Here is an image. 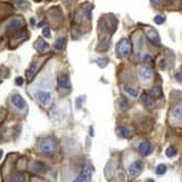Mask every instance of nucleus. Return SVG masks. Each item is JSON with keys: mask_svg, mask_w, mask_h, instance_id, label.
Masks as SVG:
<instances>
[{"mask_svg": "<svg viewBox=\"0 0 182 182\" xmlns=\"http://www.w3.org/2000/svg\"><path fill=\"white\" fill-rule=\"evenodd\" d=\"M36 97L39 101L40 104H43L44 106H48L51 103V94L45 91H38L36 93Z\"/></svg>", "mask_w": 182, "mask_h": 182, "instance_id": "0eeeda50", "label": "nucleus"}, {"mask_svg": "<svg viewBox=\"0 0 182 182\" xmlns=\"http://www.w3.org/2000/svg\"><path fill=\"white\" fill-rule=\"evenodd\" d=\"M174 77H176V79H177L178 82H182V73L177 72L174 74Z\"/></svg>", "mask_w": 182, "mask_h": 182, "instance_id": "c756f323", "label": "nucleus"}, {"mask_svg": "<svg viewBox=\"0 0 182 182\" xmlns=\"http://www.w3.org/2000/svg\"><path fill=\"white\" fill-rule=\"evenodd\" d=\"M166 154L168 158H173V156H176L177 155V150L174 149L173 146H169L166 151Z\"/></svg>", "mask_w": 182, "mask_h": 182, "instance_id": "b1692460", "label": "nucleus"}, {"mask_svg": "<svg viewBox=\"0 0 182 182\" xmlns=\"http://www.w3.org/2000/svg\"><path fill=\"white\" fill-rule=\"evenodd\" d=\"M14 181H26V176L24 173H17L14 177Z\"/></svg>", "mask_w": 182, "mask_h": 182, "instance_id": "cd10ccee", "label": "nucleus"}, {"mask_svg": "<svg viewBox=\"0 0 182 182\" xmlns=\"http://www.w3.org/2000/svg\"><path fill=\"white\" fill-rule=\"evenodd\" d=\"M92 10H93V5H86V6H85V8H84L85 15H86V17H87L89 19H91V18H92V15H91Z\"/></svg>", "mask_w": 182, "mask_h": 182, "instance_id": "a878e982", "label": "nucleus"}, {"mask_svg": "<svg viewBox=\"0 0 182 182\" xmlns=\"http://www.w3.org/2000/svg\"><path fill=\"white\" fill-rule=\"evenodd\" d=\"M118 106H120V110L121 111H127L130 108V103L125 97H122L120 101H118Z\"/></svg>", "mask_w": 182, "mask_h": 182, "instance_id": "aec40b11", "label": "nucleus"}, {"mask_svg": "<svg viewBox=\"0 0 182 182\" xmlns=\"http://www.w3.org/2000/svg\"><path fill=\"white\" fill-rule=\"evenodd\" d=\"M24 78L22 77H17L16 78V85H18V86H21V85H24Z\"/></svg>", "mask_w": 182, "mask_h": 182, "instance_id": "7c9ffc66", "label": "nucleus"}, {"mask_svg": "<svg viewBox=\"0 0 182 182\" xmlns=\"http://www.w3.org/2000/svg\"><path fill=\"white\" fill-rule=\"evenodd\" d=\"M116 133H117V135L122 138H131V132H130V130L125 126H118L117 127V130H116Z\"/></svg>", "mask_w": 182, "mask_h": 182, "instance_id": "dca6fc26", "label": "nucleus"}, {"mask_svg": "<svg viewBox=\"0 0 182 182\" xmlns=\"http://www.w3.org/2000/svg\"><path fill=\"white\" fill-rule=\"evenodd\" d=\"M43 35H44L45 38H50V28L49 27H46L43 29Z\"/></svg>", "mask_w": 182, "mask_h": 182, "instance_id": "c85d7f7f", "label": "nucleus"}, {"mask_svg": "<svg viewBox=\"0 0 182 182\" xmlns=\"http://www.w3.org/2000/svg\"><path fill=\"white\" fill-rule=\"evenodd\" d=\"M39 150H40V153L45 156H48V158H53L54 155L56 154L57 152V144H56V141L53 138H45L41 143H40V146H39Z\"/></svg>", "mask_w": 182, "mask_h": 182, "instance_id": "f257e3e1", "label": "nucleus"}, {"mask_svg": "<svg viewBox=\"0 0 182 182\" xmlns=\"http://www.w3.org/2000/svg\"><path fill=\"white\" fill-rule=\"evenodd\" d=\"M138 149V152L142 155H144V156H148L152 152V146H151V144L148 141H144L142 143H140Z\"/></svg>", "mask_w": 182, "mask_h": 182, "instance_id": "9d476101", "label": "nucleus"}, {"mask_svg": "<svg viewBox=\"0 0 182 182\" xmlns=\"http://www.w3.org/2000/svg\"><path fill=\"white\" fill-rule=\"evenodd\" d=\"M171 117L174 118V120H178V121H181L182 120V103H179V104L174 105L171 110Z\"/></svg>", "mask_w": 182, "mask_h": 182, "instance_id": "9b49d317", "label": "nucleus"}, {"mask_svg": "<svg viewBox=\"0 0 182 182\" xmlns=\"http://www.w3.org/2000/svg\"><path fill=\"white\" fill-rule=\"evenodd\" d=\"M84 101V98L83 97H79L78 99H76V107L77 108H81L82 107V102Z\"/></svg>", "mask_w": 182, "mask_h": 182, "instance_id": "2f4dec72", "label": "nucleus"}, {"mask_svg": "<svg viewBox=\"0 0 182 182\" xmlns=\"http://www.w3.org/2000/svg\"><path fill=\"white\" fill-rule=\"evenodd\" d=\"M35 48L40 51V53H44L45 50L48 48V44L45 41L44 39L39 38L37 41H36V44H35Z\"/></svg>", "mask_w": 182, "mask_h": 182, "instance_id": "f3484780", "label": "nucleus"}, {"mask_svg": "<svg viewBox=\"0 0 182 182\" xmlns=\"http://www.w3.org/2000/svg\"><path fill=\"white\" fill-rule=\"evenodd\" d=\"M141 103L144 105V106H146V107H153L154 106V101L152 98V96H149L146 93H143L141 95Z\"/></svg>", "mask_w": 182, "mask_h": 182, "instance_id": "ddd939ff", "label": "nucleus"}, {"mask_svg": "<svg viewBox=\"0 0 182 182\" xmlns=\"http://www.w3.org/2000/svg\"><path fill=\"white\" fill-rule=\"evenodd\" d=\"M27 38V31L26 30H20V31H18V33L15 34V36H14V39L15 40H18V41H20V40H24V39Z\"/></svg>", "mask_w": 182, "mask_h": 182, "instance_id": "412c9836", "label": "nucleus"}, {"mask_svg": "<svg viewBox=\"0 0 182 182\" xmlns=\"http://www.w3.org/2000/svg\"><path fill=\"white\" fill-rule=\"evenodd\" d=\"M160 67H162V68H164V67H166V64H164V61H160Z\"/></svg>", "mask_w": 182, "mask_h": 182, "instance_id": "f704fd0d", "label": "nucleus"}, {"mask_svg": "<svg viewBox=\"0 0 182 182\" xmlns=\"http://www.w3.org/2000/svg\"><path fill=\"white\" fill-rule=\"evenodd\" d=\"M132 50V45H131V41L127 38H123L120 40V43L117 44V47H116V51H117V55L120 57H126V56L130 55Z\"/></svg>", "mask_w": 182, "mask_h": 182, "instance_id": "f03ea898", "label": "nucleus"}, {"mask_svg": "<svg viewBox=\"0 0 182 182\" xmlns=\"http://www.w3.org/2000/svg\"><path fill=\"white\" fill-rule=\"evenodd\" d=\"M148 37L149 39L151 40V43L154 45H160V37H159V34L155 31L154 29H150L149 31H148Z\"/></svg>", "mask_w": 182, "mask_h": 182, "instance_id": "4468645a", "label": "nucleus"}, {"mask_svg": "<svg viewBox=\"0 0 182 182\" xmlns=\"http://www.w3.org/2000/svg\"><path fill=\"white\" fill-rule=\"evenodd\" d=\"M37 69H38V63H37L36 59H34L33 63H31V65H30V67H29V69L27 71L28 81H30V79L35 76V74L37 73Z\"/></svg>", "mask_w": 182, "mask_h": 182, "instance_id": "2eb2a0df", "label": "nucleus"}, {"mask_svg": "<svg viewBox=\"0 0 182 182\" xmlns=\"http://www.w3.org/2000/svg\"><path fill=\"white\" fill-rule=\"evenodd\" d=\"M93 166H85L82 169V172L79 173L75 181L76 182H85V181H91L92 179V173H93Z\"/></svg>", "mask_w": 182, "mask_h": 182, "instance_id": "39448f33", "label": "nucleus"}, {"mask_svg": "<svg viewBox=\"0 0 182 182\" xmlns=\"http://www.w3.org/2000/svg\"><path fill=\"white\" fill-rule=\"evenodd\" d=\"M43 25H44V21L39 22V24H38V27H41V26H43Z\"/></svg>", "mask_w": 182, "mask_h": 182, "instance_id": "4c0bfd02", "label": "nucleus"}, {"mask_svg": "<svg viewBox=\"0 0 182 182\" xmlns=\"http://www.w3.org/2000/svg\"><path fill=\"white\" fill-rule=\"evenodd\" d=\"M138 75L140 81L145 83V82H149L152 78V71H151L150 67L145 66V65H141V66L138 67Z\"/></svg>", "mask_w": 182, "mask_h": 182, "instance_id": "20e7f679", "label": "nucleus"}, {"mask_svg": "<svg viewBox=\"0 0 182 182\" xmlns=\"http://www.w3.org/2000/svg\"><path fill=\"white\" fill-rule=\"evenodd\" d=\"M67 43V38L66 37H58L55 41V48L56 49H64Z\"/></svg>", "mask_w": 182, "mask_h": 182, "instance_id": "a211bd4d", "label": "nucleus"}, {"mask_svg": "<svg viewBox=\"0 0 182 182\" xmlns=\"http://www.w3.org/2000/svg\"><path fill=\"white\" fill-rule=\"evenodd\" d=\"M11 103H12V105L16 107L17 110L24 111L26 108V102L21 97V95H19V94H14L11 96Z\"/></svg>", "mask_w": 182, "mask_h": 182, "instance_id": "1a4fd4ad", "label": "nucleus"}, {"mask_svg": "<svg viewBox=\"0 0 182 182\" xmlns=\"http://www.w3.org/2000/svg\"><path fill=\"white\" fill-rule=\"evenodd\" d=\"M142 170H143V162L141 160H136L128 168V174L131 178H134L136 177L138 173H141Z\"/></svg>", "mask_w": 182, "mask_h": 182, "instance_id": "423d86ee", "label": "nucleus"}, {"mask_svg": "<svg viewBox=\"0 0 182 182\" xmlns=\"http://www.w3.org/2000/svg\"><path fill=\"white\" fill-rule=\"evenodd\" d=\"M30 22H31V25H35V19L31 18V19H30Z\"/></svg>", "mask_w": 182, "mask_h": 182, "instance_id": "e433bc0d", "label": "nucleus"}, {"mask_svg": "<svg viewBox=\"0 0 182 182\" xmlns=\"http://www.w3.org/2000/svg\"><path fill=\"white\" fill-rule=\"evenodd\" d=\"M29 169H30L31 172L37 173V174L45 173V172H47V170H48V168L45 166L43 162H40V161H34V162H31L30 166H29Z\"/></svg>", "mask_w": 182, "mask_h": 182, "instance_id": "6e6552de", "label": "nucleus"}, {"mask_svg": "<svg viewBox=\"0 0 182 182\" xmlns=\"http://www.w3.org/2000/svg\"><path fill=\"white\" fill-rule=\"evenodd\" d=\"M64 1H65V2H71L72 0H64Z\"/></svg>", "mask_w": 182, "mask_h": 182, "instance_id": "58836bf2", "label": "nucleus"}, {"mask_svg": "<svg viewBox=\"0 0 182 182\" xmlns=\"http://www.w3.org/2000/svg\"><path fill=\"white\" fill-rule=\"evenodd\" d=\"M24 25H25V22H24V20H22L21 18H14V19H11L10 21L7 24V26L5 28V31L7 34L15 33L19 28H21Z\"/></svg>", "mask_w": 182, "mask_h": 182, "instance_id": "7ed1b4c3", "label": "nucleus"}, {"mask_svg": "<svg viewBox=\"0 0 182 182\" xmlns=\"http://www.w3.org/2000/svg\"><path fill=\"white\" fill-rule=\"evenodd\" d=\"M150 1H151L153 5H159L161 2V0H150Z\"/></svg>", "mask_w": 182, "mask_h": 182, "instance_id": "72a5a7b5", "label": "nucleus"}, {"mask_svg": "<svg viewBox=\"0 0 182 182\" xmlns=\"http://www.w3.org/2000/svg\"><path fill=\"white\" fill-rule=\"evenodd\" d=\"M2 155H4V151H2V150H0V160H1V158H2Z\"/></svg>", "mask_w": 182, "mask_h": 182, "instance_id": "c9c22d12", "label": "nucleus"}, {"mask_svg": "<svg viewBox=\"0 0 182 182\" xmlns=\"http://www.w3.org/2000/svg\"><path fill=\"white\" fill-rule=\"evenodd\" d=\"M123 89H124V92L126 94H128L131 97H138V92L136 91L135 89H133L131 86H126V85H124L123 86Z\"/></svg>", "mask_w": 182, "mask_h": 182, "instance_id": "6ab92c4d", "label": "nucleus"}, {"mask_svg": "<svg viewBox=\"0 0 182 182\" xmlns=\"http://www.w3.org/2000/svg\"><path fill=\"white\" fill-rule=\"evenodd\" d=\"M0 77H1V69H0Z\"/></svg>", "mask_w": 182, "mask_h": 182, "instance_id": "ea45409f", "label": "nucleus"}, {"mask_svg": "<svg viewBox=\"0 0 182 182\" xmlns=\"http://www.w3.org/2000/svg\"><path fill=\"white\" fill-rule=\"evenodd\" d=\"M57 84H58V87L63 89H66L69 87V79L68 76L66 74H61L58 77H57Z\"/></svg>", "mask_w": 182, "mask_h": 182, "instance_id": "f8f14e48", "label": "nucleus"}, {"mask_svg": "<svg viewBox=\"0 0 182 182\" xmlns=\"http://www.w3.org/2000/svg\"><path fill=\"white\" fill-rule=\"evenodd\" d=\"M143 61H146V63H151V61H153V59H152V57H151V56H150L149 54H146V55H144Z\"/></svg>", "mask_w": 182, "mask_h": 182, "instance_id": "473e14b6", "label": "nucleus"}, {"mask_svg": "<svg viewBox=\"0 0 182 182\" xmlns=\"http://www.w3.org/2000/svg\"><path fill=\"white\" fill-rule=\"evenodd\" d=\"M181 73H182V67H181Z\"/></svg>", "mask_w": 182, "mask_h": 182, "instance_id": "a19ab883", "label": "nucleus"}, {"mask_svg": "<svg viewBox=\"0 0 182 182\" xmlns=\"http://www.w3.org/2000/svg\"><path fill=\"white\" fill-rule=\"evenodd\" d=\"M14 2L20 9H27V8H29V4L26 0H14Z\"/></svg>", "mask_w": 182, "mask_h": 182, "instance_id": "4be33fe9", "label": "nucleus"}, {"mask_svg": "<svg viewBox=\"0 0 182 182\" xmlns=\"http://www.w3.org/2000/svg\"><path fill=\"white\" fill-rule=\"evenodd\" d=\"M161 95H162V92H161V87L160 86H154L152 91H151V96L152 97H155V98H159L161 97Z\"/></svg>", "mask_w": 182, "mask_h": 182, "instance_id": "5701e85b", "label": "nucleus"}, {"mask_svg": "<svg viewBox=\"0 0 182 182\" xmlns=\"http://www.w3.org/2000/svg\"><path fill=\"white\" fill-rule=\"evenodd\" d=\"M166 21V17L161 16V15H158V16L154 17V22L158 24V25H162L163 22Z\"/></svg>", "mask_w": 182, "mask_h": 182, "instance_id": "bb28decb", "label": "nucleus"}, {"mask_svg": "<svg viewBox=\"0 0 182 182\" xmlns=\"http://www.w3.org/2000/svg\"><path fill=\"white\" fill-rule=\"evenodd\" d=\"M156 174H159V176H162V174H164L166 172V164H159V166H156Z\"/></svg>", "mask_w": 182, "mask_h": 182, "instance_id": "393cba45", "label": "nucleus"}]
</instances>
